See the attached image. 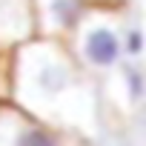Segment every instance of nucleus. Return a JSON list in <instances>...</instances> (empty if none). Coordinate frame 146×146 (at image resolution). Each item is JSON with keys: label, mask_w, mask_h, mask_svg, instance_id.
Returning <instances> with one entry per match:
<instances>
[{"label": "nucleus", "mask_w": 146, "mask_h": 146, "mask_svg": "<svg viewBox=\"0 0 146 146\" xmlns=\"http://www.w3.org/2000/svg\"><path fill=\"white\" fill-rule=\"evenodd\" d=\"M89 6V0H32L35 37L66 43Z\"/></svg>", "instance_id": "20e7f679"}, {"label": "nucleus", "mask_w": 146, "mask_h": 146, "mask_svg": "<svg viewBox=\"0 0 146 146\" xmlns=\"http://www.w3.org/2000/svg\"><path fill=\"white\" fill-rule=\"evenodd\" d=\"M72 137L23 109H17L9 100H0V146H72Z\"/></svg>", "instance_id": "7ed1b4c3"}, {"label": "nucleus", "mask_w": 146, "mask_h": 146, "mask_svg": "<svg viewBox=\"0 0 146 146\" xmlns=\"http://www.w3.org/2000/svg\"><path fill=\"white\" fill-rule=\"evenodd\" d=\"M35 37L32 0H0V52H15Z\"/></svg>", "instance_id": "423d86ee"}, {"label": "nucleus", "mask_w": 146, "mask_h": 146, "mask_svg": "<svg viewBox=\"0 0 146 146\" xmlns=\"http://www.w3.org/2000/svg\"><path fill=\"white\" fill-rule=\"evenodd\" d=\"M92 6H123V3H129V0H89Z\"/></svg>", "instance_id": "0eeeda50"}, {"label": "nucleus", "mask_w": 146, "mask_h": 146, "mask_svg": "<svg viewBox=\"0 0 146 146\" xmlns=\"http://www.w3.org/2000/svg\"><path fill=\"white\" fill-rule=\"evenodd\" d=\"M75 63L98 83L112 75L123 60L120 43V6H89L66 40Z\"/></svg>", "instance_id": "f03ea898"}, {"label": "nucleus", "mask_w": 146, "mask_h": 146, "mask_svg": "<svg viewBox=\"0 0 146 146\" xmlns=\"http://www.w3.org/2000/svg\"><path fill=\"white\" fill-rule=\"evenodd\" d=\"M6 100L72 137L100 135V83L75 63L60 40L32 37L12 52Z\"/></svg>", "instance_id": "f257e3e1"}, {"label": "nucleus", "mask_w": 146, "mask_h": 146, "mask_svg": "<svg viewBox=\"0 0 146 146\" xmlns=\"http://www.w3.org/2000/svg\"><path fill=\"white\" fill-rule=\"evenodd\" d=\"M103 80H112V89H115L106 95V100H115V106L123 115L140 112L146 100V69L140 60H120V66Z\"/></svg>", "instance_id": "39448f33"}]
</instances>
